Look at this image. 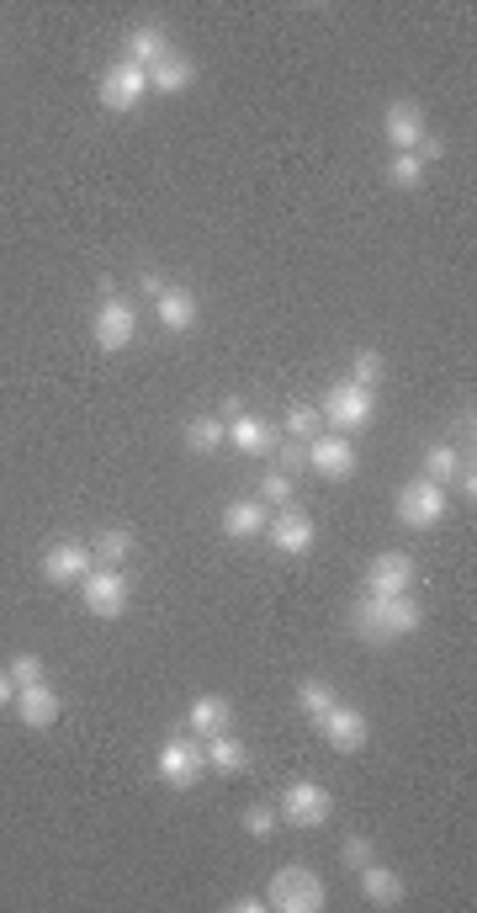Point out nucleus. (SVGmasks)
<instances>
[{
  "label": "nucleus",
  "mask_w": 477,
  "mask_h": 913,
  "mask_svg": "<svg viewBox=\"0 0 477 913\" xmlns=\"http://www.w3.org/2000/svg\"><path fill=\"white\" fill-rule=\"evenodd\" d=\"M170 54V32L159 28V22H144V28L127 32V64H138V69H154V64Z\"/></svg>",
  "instance_id": "19"
},
{
  "label": "nucleus",
  "mask_w": 477,
  "mask_h": 913,
  "mask_svg": "<svg viewBox=\"0 0 477 913\" xmlns=\"http://www.w3.org/2000/svg\"><path fill=\"white\" fill-rule=\"evenodd\" d=\"M308 468L319 473V479H351L356 473V447L334 430V436H313L308 441Z\"/></svg>",
  "instance_id": "10"
},
{
  "label": "nucleus",
  "mask_w": 477,
  "mask_h": 913,
  "mask_svg": "<svg viewBox=\"0 0 477 913\" xmlns=\"http://www.w3.org/2000/svg\"><path fill=\"white\" fill-rule=\"evenodd\" d=\"M154 770H159V781H165V787L191 792V787L208 776V749H202V738H197V733H191V738H165V744H159V760H154Z\"/></svg>",
  "instance_id": "2"
},
{
  "label": "nucleus",
  "mask_w": 477,
  "mask_h": 913,
  "mask_svg": "<svg viewBox=\"0 0 477 913\" xmlns=\"http://www.w3.org/2000/svg\"><path fill=\"white\" fill-rule=\"evenodd\" d=\"M5 674H11L16 685H37V680H43V659H37V653H16V659L5 664Z\"/></svg>",
  "instance_id": "33"
},
{
  "label": "nucleus",
  "mask_w": 477,
  "mask_h": 913,
  "mask_svg": "<svg viewBox=\"0 0 477 913\" xmlns=\"http://www.w3.org/2000/svg\"><path fill=\"white\" fill-rule=\"evenodd\" d=\"M334 701H340V696H334V685H324V680H302V685H298V712H302V717H313V723L324 717Z\"/></svg>",
  "instance_id": "26"
},
{
  "label": "nucleus",
  "mask_w": 477,
  "mask_h": 913,
  "mask_svg": "<svg viewBox=\"0 0 477 913\" xmlns=\"http://www.w3.org/2000/svg\"><path fill=\"white\" fill-rule=\"evenodd\" d=\"M270 828H276V807H244V834H255V839H266Z\"/></svg>",
  "instance_id": "35"
},
{
  "label": "nucleus",
  "mask_w": 477,
  "mask_h": 913,
  "mask_svg": "<svg viewBox=\"0 0 477 913\" xmlns=\"http://www.w3.org/2000/svg\"><path fill=\"white\" fill-rule=\"evenodd\" d=\"M456 473H462V447L456 441H435L430 452H424V479L430 484H456Z\"/></svg>",
  "instance_id": "25"
},
{
  "label": "nucleus",
  "mask_w": 477,
  "mask_h": 913,
  "mask_svg": "<svg viewBox=\"0 0 477 913\" xmlns=\"http://www.w3.org/2000/svg\"><path fill=\"white\" fill-rule=\"evenodd\" d=\"M229 909H234V913H260V909H266V898H234Z\"/></svg>",
  "instance_id": "40"
},
{
  "label": "nucleus",
  "mask_w": 477,
  "mask_h": 913,
  "mask_svg": "<svg viewBox=\"0 0 477 913\" xmlns=\"http://www.w3.org/2000/svg\"><path fill=\"white\" fill-rule=\"evenodd\" d=\"M16 717L27 723V728H54L59 723V691L48 685V680H37V685H16Z\"/></svg>",
  "instance_id": "13"
},
{
  "label": "nucleus",
  "mask_w": 477,
  "mask_h": 913,
  "mask_svg": "<svg viewBox=\"0 0 477 913\" xmlns=\"http://www.w3.org/2000/svg\"><path fill=\"white\" fill-rule=\"evenodd\" d=\"M446 505H451L446 488L430 484V479L419 473V479H409V484L398 488V505H392V510H398V520H403L409 531H430V526L446 520Z\"/></svg>",
  "instance_id": "3"
},
{
  "label": "nucleus",
  "mask_w": 477,
  "mask_h": 913,
  "mask_svg": "<svg viewBox=\"0 0 477 913\" xmlns=\"http://www.w3.org/2000/svg\"><path fill=\"white\" fill-rule=\"evenodd\" d=\"M260 499H266V505H276V510H281V505H292V479L270 468L266 479H260Z\"/></svg>",
  "instance_id": "32"
},
{
  "label": "nucleus",
  "mask_w": 477,
  "mask_h": 913,
  "mask_svg": "<svg viewBox=\"0 0 477 913\" xmlns=\"http://www.w3.org/2000/svg\"><path fill=\"white\" fill-rule=\"evenodd\" d=\"M281 818L292 823V828H324L334 818V796L319 781H292L281 792Z\"/></svg>",
  "instance_id": "6"
},
{
  "label": "nucleus",
  "mask_w": 477,
  "mask_h": 913,
  "mask_svg": "<svg viewBox=\"0 0 477 913\" xmlns=\"http://www.w3.org/2000/svg\"><path fill=\"white\" fill-rule=\"evenodd\" d=\"M202 749H208V770H223V776H239V770L249 765V749H244L229 728L212 733V738H202Z\"/></svg>",
  "instance_id": "23"
},
{
  "label": "nucleus",
  "mask_w": 477,
  "mask_h": 913,
  "mask_svg": "<svg viewBox=\"0 0 477 913\" xmlns=\"http://www.w3.org/2000/svg\"><path fill=\"white\" fill-rule=\"evenodd\" d=\"M138 336V314L122 304V298H107V304L96 308V319H90V340L101 345V351H127Z\"/></svg>",
  "instance_id": "7"
},
{
  "label": "nucleus",
  "mask_w": 477,
  "mask_h": 913,
  "mask_svg": "<svg viewBox=\"0 0 477 913\" xmlns=\"http://www.w3.org/2000/svg\"><path fill=\"white\" fill-rule=\"evenodd\" d=\"M319 728H324V738L340 749V755H356L360 744H366V712H356V706H345V701H334L324 717H319Z\"/></svg>",
  "instance_id": "12"
},
{
  "label": "nucleus",
  "mask_w": 477,
  "mask_h": 913,
  "mask_svg": "<svg viewBox=\"0 0 477 913\" xmlns=\"http://www.w3.org/2000/svg\"><path fill=\"white\" fill-rule=\"evenodd\" d=\"M371 409H377V394L360 388V383H334V388L324 394V404H319V415H324L340 436L371 426Z\"/></svg>",
  "instance_id": "4"
},
{
  "label": "nucleus",
  "mask_w": 477,
  "mask_h": 913,
  "mask_svg": "<svg viewBox=\"0 0 477 913\" xmlns=\"http://www.w3.org/2000/svg\"><path fill=\"white\" fill-rule=\"evenodd\" d=\"M154 314H159V324H165L170 336H186V330L197 324V298H191L186 287H165V293L154 298Z\"/></svg>",
  "instance_id": "20"
},
{
  "label": "nucleus",
  "mask_w": 477,
  "mask_h": 913,
  "mask_svg": "<svg viewBox=\"0 0 477 913\" xmlns=\"http://www.w3.org/2000/svg\"><path fill=\"white\" fill-rule=\"evenodd\" d=\"M329 903V887L319 882V871L313 866H281L266 887V909L276 913H319Z\"/></svg>",
  "instance_id": "1"
},
{
  "label": "nucleus",
  "mask_w": 477,
  "mask_h": 913,
  "mask_svg": "<svg viewBox=\"0 0 477 913\" xmlns=\"http://www.w3.org/2000/svg\"><path fill=\"white\" fill-rule=\"evenodd\" d=\"M266 537L276 552H287V558H302V552L313 548V516L298 510V505H281L276 520H266Z\"/></svg>",
  "instance_id": "9"
},
{
  "label": "nucleus",
  "mask_w": 477,
  "mask_h": 913,
  "mask_svg": "<svg viewBox=\"0 0 477 913\" xmlns=\"http://www.w3.org/2000/svg\"><path fill=\"white\" fill-rule=\"evenodd\" d=\"M371 606H377V622H382L388 638H409V632H419V622H424V610H419V601L409 590L403 595H371Z\"/></svg>",
  "instance_id": "16"
},
{
  "label": "nucleus",
  "mask_w": 477,
  "mask_h": 913,
  "mask_svg": "<svg viewBox=\"0 0 477 913\" xmlns=\"http://www.w3.org/2000/svg\"><path fill=\"white\" fill-rule=\"evenodd\" d=\"M419 160H424V165H430V160H441V154H446V139H435V133H424V139H419Z\"/></svg>",
  "instance_id": "37"
},
{
  "label": "nucleus",
  "mask_w": 477,
  "mask_h": 913,
  "mask_svg": "<svg viewBox=\"0 0 477 913\" xmlns=\"http://www.w3.org/2000/svg\"><path fill=\"white\" fill-rule=\"evenodd\" d=\"M144 91H149V75L127 59H118L101 75V107H107V112H133V107L144 101Z\"/></svg>",
  "instance_id": "8"
},
{
  "label": "nucleus",
  "mask_w": 477,
  "mask_h": 913,
  "mask_svg": "<svg viewBox=\"0 0 477 913\" xmlns=\"http://www.w3.org/2000/svg\"><path fill=\"white\" fill-rule=\"evenodd\" d=\"M366 584H371V595H403L414 584V558L409 552H377L371 569H366Z\"/></svg>",
  "instance_id": "14"
},
{
  "label": "nucleus",
  "mask_w": 477,
  "mask_h": 913,
  "mask_svg": "<svg viewBox=\"0 0 477 913\" xmlns=\"http://www.w3.org/2000/svg\"><path fill=\"white\" fill-rule=\"evenodd\" d=\"M80 595H86V610H90V616L112 622V616H122V610H127V601H133V584H127V574H122V569H107V563H96V569L80 579Z\"/></svg>",
  "instance_id": "5"
},
{
  "label": "nucleus",
  "mask_w": 477,
  "mask_h": 913,
  "mask_svg": "<svg viewBox=\"0 0 477 913\" xmlns=\"http://www.w3.org/2000/svg\"><path fill=\"white\" fill-rule=\"evenodd\" d=\"M270 457H276V473H287V479L308 468V447H298V441L292 447H270Z\"/></svg>",
  "instance_id": "34"
},
{
  "label": "nucleus",
  "mask_w": 477,
  "mask_h": 913,
  "mask_svg": "<svg viewBox=\"0 0 477 913\" xmlns=\"http://www.w3.org/2000/svg\"><path fill=\"white\" fill-rule=\"evenodd\" d=\"M138 287H144V293H149V298H159V293H165V287H170V282H165V276H159V272H144V276H138Z\"/></svg>",
  "instance_id": "39"
},
{
  "label": "nucleus",
  "mask_w": 477,
  "mask_h": 913,
  "mask_svg": "<svg viewBox=\"0 0 477 913\" xmlns=\"http://www.w3.org/2000/svg\"><path fill=\"white\" fill-rule=\"evenodd\" d=\"M90 569H96V552L86 542H54L43 552V579L48 584H80Z\"/></svg>",
  "instance_id": "11"
},
{
  "label": "nucleus",
  "mask_w": 477,
  "mask_h": 913,
  "mask_svg": "<svg viewBox=\"0 0 477 913\" xmlns=\"http://www.w3.org/2000/svg\"><path fill=\"white\" fill-rule=\"evenodd\" d=\"M319 420H324V415H319L313 404H292V415H287V430H292V441H313V436H319Z\"/></svg>",
  "instance_id": "30"
},
{
  "label": "nucleus",
  "mask_w": 477,
  "mask_h": 913,
  "mask_svg": "<svg viewBox=\"0 0 477 913\" xmlns=\"http://www.w3.org/2000/svg\"><path fill=\"white\" fill-rule=\"evenodd\" d=\"M229 723H234L229 696H197L191 701V712H186V728L197 733V738H212V733H223Z\"/></svg>",
  "instance_id": "21"
},
{
  "label": "nucleus",
  "mask_w": 477,
  "mask_h": 913,
  "mask_svg": "<svg viewBox=\"0 0 477 913\" xmlns=\"http://www.w3.org/2000/svg\"><path fill=\"white\" fill-rule=\"evenodd\" d=\"M223 415H229V420H239V415H244V398L229 394V398H223Z\"/></svg>",
  "instance_id": "42"
},
{
  "label": "nucleus",
  "mask_w": 477,
  "mask_h": 913,
  "mask_svg": "<svg viewBox=\"0 0 477 913\" xmlns=\"http://www.w3.org/2000/svg\"><path fill=\"white\" fill-rule=\"evenodd\" d=\"M377 377H382V351H360L356 362H351V383H360V388H377Z\"/></svg>",
  "instance_id": "31"
},
{
  "label": "nucleus",
  "mask_w": 477,
  "mask_h": 913,
  "mask_svg": "<svg viewBox=\"0 0 477 913\" xmlns=\"http://www.w3.org/2000/svg\"><path fill=\"white\" fill-rule=\"evenodd\" d=\"M144 75H149L154 91H165V96H180V91H191V86H197V64L186 59V54H176V48L154 64V69H144Z\"/></svg>",
  "instance_id": "18"
},
{
  "label": "nucleus",
  "mask_w": 477,
  "mask_h": 913,
  "mask_svg": "<svg viewBox=\"0 0 477 913\" xmlns=\"http://www.w3.org/2000/svg\"><path fill=\"white\" fill-rule=\"evenodd\" d=\"M186 447H191V452H218V447H223V426H218V415H197V420L186 426Z\"/></svg>",
  "instance_id": "28"
},
{
  "label": "nucleus",
  "mask_w": 477,
  "mask_h": 913,
  "mask_svg": "<svg viewBox=\"0 0 477 913\" xmlns=\"http://www.w3.org/2000/svg\"><path fill=\"white\" fill-rule=\"evenodd\" d=\"M223 531H229L234 542L260 537V531H266V499H234V505L223 510Z\"/></svg>",
  "instance_id": "22"
},
{
  "label": "nucleus",
  "mask_w": 477,
  "mask_h": 913,
  "mask_svg": "<svg viewBox=\"0 0 477 913\" xmlns=\"http://www.w3.org/2000/svg\"><path fill=\"white\" fill-rule=\"evenodd\" d=\"M388 182L403 186V191H414V186L424 182V160H419V154H392V160H388Z\"/></svg>",
  "instance_id": "29"
},
{
  "label": "nucleus",
  "mask_w": 477,
  "mask_h": 913,
  "mask_svg": "<svg viewBox=\"0 0 477 913\" xmlns=\"http://www.w3.org/2000/svg\"><path fill=\"white\" fill-rule=\"evenodd\" d=\"M11 701H16V680L0 670V706H11Z\"/></svg>",
  "instance_id": "41"
},
{
  "label": "nucleus",
  "mask_w": 477,
  "mask_h": 913,
  "mask_svg": "<svg viewBox=\"0 0 477 913\" xmlns=\"http://www.w3.org/2000/svg\"><path fill=\"white\" fill-rule=\"evenodd\" d=\"M229 441H234L239 452H249V457H266L270 447H276V430H270L266 420H255V415H239L234 426H229Z\"/></svg>",
  "instance_id": "24"
},
{
  "label": "nucleus",
  "mask_w": 477,
  "mask_h": 913,
  "mask_svg": "<svg viewBox=\"0 0 477 913\" xmlns=\"http://www.w3.org/2000/svg\"><path fill=\"white\" fill-rule=\"evenodd\" d=\"M96 563H107V569H118L122 558H133V531H118V526H112V531H101V537H96Z\"/></svg>",
  "instance_id": "27"
},
{
  "label": "nucleus",
  "mask_w": 477,
  "mask_h": 913,
  "mask_svg": "<svg viewBox=\"0 0 477 913\" xmlns=\"http://www.w3.org/2000/svg\"><path fill=\"white\" fill-rule=\"evenodd\" d=\"M366 860H377V855H371V839H360V834H356V839H345V866H356V871H360Z\"/></svg>",
  "instance_id": "36"
},
{
  "label": "nucleus",
  "mask_w": 477,
  "mask_h": 913,
  "mask_svg": "<svg viewBox=\"0 0 477 913\" xmlns=\"http://www.w3.org/2000/svg\"><path fill=\"white\" fill-rule=\"evenodd\" d=\"M360 898L371 909H392V903H403V877L392 866H382V860H366L360 866Z\"/></svg>",
  "instance_id": "17"
},
{
  "label": "nucleus",
  "mask_w": 477,
  "mask_h": 913,
  "mask_svg": "<svg viewBox=\"0 0 477 913\" xmlns=\"http://www.w3.org/2000/svg\"><path fill=\"white\" fill-rule=\"evenodd\" d=\"M456 488H462L467 499H477V473H473V457L462 462V473H456Z\"/></svg>",
  "instance_id": "38"
},
{
  "label": "nucleus",
  "mask_w": 477,
  "mask_h": 913,
  "mask_svg": "<svg viewBox=\"0 0 477 913\" xmlns=\"http://www.w3.org/2000/svg\"><path fill=\"white\" fill-rule=\"evenodd\" d=\"M382 128H388L392 150L414 154L419 139H424V107H419V101H392L388 112H382Z\"/></svg>",
  "instance_id": "15"
}]
</instances>
